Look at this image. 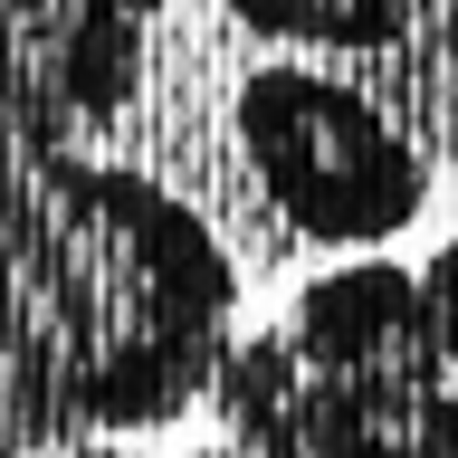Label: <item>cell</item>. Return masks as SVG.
Returning <instances> with one entry per match:
<instances>
[{
    "instance_id": "6da1fadb",
    "label": "cell",
    "mask_w": 458,
    "mask_h": 458,
    "mask_svg": "<svg viewBox=\"0 0 458 458\" xmlns=\"http://www.w3.org/2000/svg\"><path fill=\"white\" fill-rule=\"evenodd\" d=\"M239 258L182 191L86 143H0V439H134L210 401Z\"/></svg>"
},
{
    "instance_id": "7a4b0ae2",
    "label": "cell",
    "mask_w": 458,
    "mask_h": 458,
    "mask_svg": "<svg viewBox=\"0 0 458 458\" xmlns=\"http://www.w3.org/2000/svg\"><path fill=\"white\" fill-rule=\"evenodd\" d=\"M229 134L249 163L258 200L277 210L296 239L315 249H353L372 258L382 239L420 220L429 200V163L363 86L325 77V67H249L229 96Z\"/></svg>"
},
{
    "instance_id": "3957f363",
    "label": "cell",
    "mask_w": 458,
    "mask_h": 458,
    "mask_svg": "<svg viewBox=\"0 0 458 458\" xmlns=\"http://www.w3.org/2000/svg\"><path fill=\"white\" fill-rule=\"evenodd\" d=\"M163 0H0V143H86L143 86Z\"/></svg>"
},
{
    "instance_id": "277c9868",
    "label": "cell",
    "mask_w": 458,
    "mask_h": 458,
    "mask_svg": "<svg viewBox=\"0 0 458 458\" xmlns=\"http://www.w3.org/2000/svg\"><path fill=\"white\" fill-rule=\"evenodd\" d=\"M286 344L306 382H449L420 267H392V258H344L306 277L286 306Z\"/></svg>"
},
{
    "instance_id": "5b68a950",
    "label": "cell",
    "mask_w": 458,
    "mask_h": 458,
    "mask_svg": "<svg viewBox=\"0 0 458 458\" xmlns=\"http://www.w3.org/2000/svg\"><path fill=\"white\" fill-rule=\"evenodd\" d=\"M306 458H458V382H306Z\"/></svg>"
},
{
    "instance_id": "8992f818",
    "label": "cell",
    "mask_w": 458,
    "mask_h": 458,
    "mask_svg": "<svg viewBox=\"0 0 458 458\" xmlns=\"http://www.w3.org/2000/svg\"><path fill=\"white\" fill-rule=\"evenodd\" d=\"M210 411L239 458H306V363H296L286 325L229 335L220 372H210Z\"/></svg>"
},
{
    "instance_id": "52a82bcc",
    "label": "cell",
    "mask_w": 458,
    "mask_h": 458,
    "mask_svg": "<svg viewBox=\"0 0 458 458\" xmlns=\"http://www.w3.org/2000/svg\"><path fill=\"white\" fill-rule=\"evenodd\" d=\"M229 20L267 48H392L411 0H229Z\"/></svg>"
},
{
    "instance_id": "ba28073f",
    "label": "cell",
    "mask_w": 458,
    "mask_h": 458,
    "mask_svg": "<svg viewBox=\"0 0 458 458\" xmlns=\"http://www.w3.org/2000/svg\"><path fill=\"white\" fill-rule=\"evenodd\" d=\"M420 296H429V325H439V363L458 372V239L420 267Z\"/></svg>"
},
{
    "instance_id": "9c48e42d",
    "label": "cell",
    "mask_w": 458,
    "mask_h": 458,
    "mask_svg": "<svg viewBox=\"0 0 458 458\" xmlns=\"http://www.w3.org/2000/svg\"><path fill=\"white\" fill-rule=\"evenodd\" d=\"M29 458H143V449H114V439H57V449H29Z\"/></svg>"
},
{
    "instance_id": "30bf717a",
    "label": "cell",
    "mask_w": 458,
    "mask_h": 458,
    "mask_svg": "<svg viewBox=\"0 0 458 458\" xmlns=\"http://www.w3.org/2000/svg\"><path fill=\"white\" fill-rule=\"evenodd\" d=\"M191 458H239V449H191Z\"/></svg>"
}]
</instances>
